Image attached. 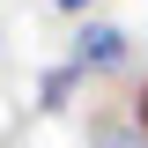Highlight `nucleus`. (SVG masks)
Wrapping results in <instances>:
<instances>
[{"label":"nucleus","instance_id":"nucleus-2","mask_svg":"<svg viewBox=\"0 0 148 148\" xmlns=\"http://www.w3.org/2000/svg\"><path fill=\"white\" fill-rule=\"evenodd\" d=\"M82 82H89V74L74 67V59H59V67H45V74H37V96H30V111H45V119H52V111H67Z\"/></svg>","mask_w":148,"mask_h":148},{"label":"nucleus","instance_id":"nucleus-3","mask_svg":"<svg viewBox=\"0 0 148 148\" xmlns=\"http://www.w3.org/2000/svg\"><path fill=\"white\" fill-rule=\"evenodd\" d=\"M126 119H133V126L148 133V74H141V82H133V104H126Z\"/></svg>","mask_w":148,"mask_h":148},{"label":"nucleus","instance_id":"nucleus-1","mask_svg":"<svg viewBox=\"0 0 148 148\" xmlns=\"http://www.w3.org/2000/svg\"><path fill=\"white\" fill-rule=\"evenodd\" d=\"M126 45H133V37L119 30V22L89 15L82 30H74V52H67V59H74L82 74H119V67H126Z\"/></svg>","mask_w":148,"mask_h":148},{"label":"nucleus","instance_id":"nucleus-4","mask_svg":"<svg viewBox=\"0 0 148 148\" xmlns=\"http://www.w3.org/2000/svg\"><path fill=\"white\" fill-rule=\"evenodd\" d=\"M52 8H59V15H82V22H89V8H96V0H52Z\"/></svg>","mask_w":148,"mask_h":148}]
</instances>
